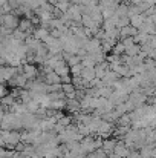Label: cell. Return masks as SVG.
Listing matches in <instances>:
<instances>
[{"label": "cell", "instance_id": "9c48e42d", "mask_svg": "<svg viewBox=\"0 0 156 158\" xmlns=\"http://www.w3.org/2000/svg\"><path fill=\"white\" fill-rule=\"evenodd\" d=\"M149 37H150L149 34H146V32H139V31H138L136 35L133 37V42H135L136 45L141 46V45H146V43L149 42Z\"/></svg>", "mask_w": 156, "mask_h": 158}, {"label": "cell", "instance_id": "ba28073f", "mask_svg": "<svg viewBox=\"0 0 156 158\" xmlns=\"http://www.w3.org/2000/svg\"><path fill=\"white\" fill-rule=\"evenodd\" d=\"M45 83H46V85H61V83H60V77H58L54 71L45 74Z\"/></svg>", "mask_w": 156, "mask_h": 158}, {"label": "cell", "instance_id": "6da1fadb", "mask_svg": "<svg viewBox=\"0 0 156 158\" xmlns=\"http://www.w3.org/2000/svg\"><path fill=\"white\" fill-rule=\"evenodd\" d=\"M0 22H2L0 26H3V28H6V29H9V31H14V29H17V26H18V19H17V15H15L14 12L2 14V15H0Z\"/></svg>", "mask_w": 156, "mask_h": 158}, {"label": "cell", "instance_id": "8fae6325", "mask_svg": "<svg viewBox=\"0 0 156 158\" xmlns=\"http://www.w3.org/2000/svg\"><path fill=\"white\" fill-rule=\"evenodd\" d=\"M139 49H141V48H139V45H136V43H135V45H132L130 48H126V49H124V54H126L127 57H135V55H138Z\"/></svg>", "mask_w": 156, "mask_h": 158}, {"label": "cell", "instance_id": "7a4b0ae2", "mask_svg": "<svg viewBox=\"0 0 156 158\" xmlns=\"http://www.w3.org/2000/svg\"><path fill=\"white\" fill-rule=\"evenodd\" d=\"M22 74L28 78V81L29 80H32V78H35L37 75H38V69L35 68V64H32V63H25L23 66H22Z\"/></svg>", "mask_w": 156, "mask_h": 158}, {"label": "cell", "instance_id": "8992f818", "mask_svg": "<svg viewBox=\"0 0 156 158\" xmlns=\"http://www.w3.org/2000/svg\"><path fill=\"white\" fill-rule=\"evenodd\" d=\"M116 140H112V138H109V140H103V144H101V151H103L104 154H113V149H115V146H116Z\"/></svg>", "mask_w": 156, "mask_h": 158}, {"label": "cell", "instance_id": "7c38bea8", "mask_svg": "<svg viewBox=\"0 0 156 158\" xmlns=\"http://www.w3.org/2000/svg\"><path fill=\"white\" fill-rule=\"evenodd\" d=\"M112 55H116V57H121L122 54H124V46H122V43L121 42H116L115 43V46L112 48Z\"/></svg>", "mask_w": 156, "mask_h": 158}, {"label": "cell", "instance_id": "277c9868", "mask_svg": "<svg viewBox=\"0 0 156 158\" xmlns=\"http://www.w3.org/2000/svg\"><path fill=\"white\" fill-rule=\"evenodd\" d=\"M80 77H81V80H83V81L86 83V86H87V83H90V81L95 78V69H94V68H83Z\"/></svg>", "mask_w": 156, "mask_h": 158}, {"label": "cell", "instance_id": "5bb4252c", "mask_svg": "<svg viewBox=\"0 0 156 158\" xmlns=\"http://www.w3.org/2000/svg\"><path fill=\"white\" fill-rule=\"evenodd\" d=\"M119 42L122 43L124 49H126V48H130L132 45H135V42H133V37H126V39H122V40H119Z\"/></svg>", "mask_w": 156, "mask_h": 158}, {"label": "cell", "instance_id": "9a60e30c", "mask_svg": "<svg viewBox=\"0 0 156 158\" xmlns=\"http://www.w3.org/2000/svg\"><path fill=\"white\" fill-rule=\"evenodd\" d=\"M107 158H121V157H118V155H115V154H110V155H107Z\"/></svg>", "mask_w": 156, "mask_h": 158}, {"label": "cell", "instance_id": "52a82bcc", "mask_svg": "<svg viewBox=\"0 0 156 158\" xmlns=\"http://www.w3.org/2000/svg\"><path fill=\"white\" fill-rule=\"evenodd\" d=\"M136 32H138V29L132 28L130 25H129V26H124V28L119 29V39L122 40V39H126V37H135Z\"/></svg>", "mask_w": 156, "mask_h": 158}, {"label": "cell", "instance_id": "5b68a950", "mask_svg": "<svg viewBox=\"0 0 156 158\" xmlns=\"http://www.w3.org/2000/svg\"><path fill=\"white\" fill-rule=\"evenodd\" d=\"M144 20H146V15H144V14H138V15H133V17L129 19V25H130L132 28H135V29H139V28L142 26Z\"/></svg>", "mask_w": 156, "mask_h": 158}, {"label": "cell", "instance_id": "4fadbf2b", "mask_svg": "<svg viewBox=\"0 0 156 158\" xmlns=\"http://www.w3.org/2000/svg\"><path fill=\"white\" fill-rule=\"evenodd\" d=\"M81 71H83V66H81V63H80V64H75V66H70V68H69V74H72V77H80Z\"/></svg>", "mask_w": 156, "mask_h": 158}, {"label": "cell", "instance_id": "3957f363", "mask_svg": "<svg viewBox=\"0 0 156 158\" xmlns=\"http://www.w3.org/2000/svg\"><path fill=\"white\" fill-rule=\"evenodd\" d=\"M112 131H113V123H109V121L101 120V123H100V126H98V129H97L95 134H98L100 137H109L112 134Z\"/></svg>", "mask_w": 156, "mask_h": 158}, {"label": "cell", "instance_id": "30bf717a", "mask_svg": "<svg viewBox=\"0 0 156 158\" xmlns=\"http://www.w3.org/2000/svg\"><path fill=\"white\" fill-rule=\"evenodd\" d=\"M40 5H42V3H40V0H25L22 6H25V8H28L29 11H32V12H34V11H37V9L40 8Z\"/></svg>", "mask_w": 156, "mask_h": 158}]
</instances>
